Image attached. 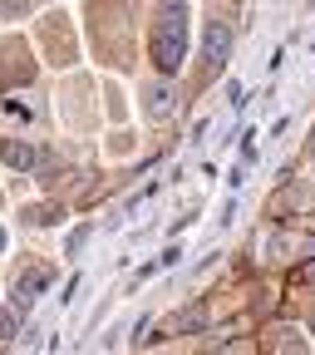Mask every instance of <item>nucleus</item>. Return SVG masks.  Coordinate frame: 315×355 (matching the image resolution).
Listing matches in <instances>:
<instances>
[{
    "label": "nucleus",
    "instance_id": "f03ea898",
    "mask_svg": "<svg viewBox=\"0 0 315 355\" xmlns=\"http://www.w3.org/2000/svg\"><path fill=\"white\" fill-rule=\"evenodd\" d=\"M227 50H232V30H227V20H212V25H207V69H212V74L227 64Z\"/></svg>",
    "mask_w": 315,
    "mask_h": 355
},
{
    "label": "nucleus",
    "instance_id": "39448f33",
    "mask_svg": "<svg viewBox=\"0 0 315 355\" xmlns=\"http://www.w3.org/2000/svg\"><path fill=\"white\" fill-rule=\"evenodd\" d=\"M0 247H6V237H0Z\"/></svg>",
    "mask_w": 315,
    "mask_h": 355
},
{
    "label": "nucleus",
    "instance_id": "7ed1b4c3",
    "mask_svg": "<svg viewBox=\"0 0 315 355\" xmlns=\"http://www.w3.org/2000/svg\"><path fill=\"white\" fill-rule=\"evenodd\" d=\"M44 286H50V272H44V266H39V272H25V277H20V286H15V301H20V306H30Z\"/></svg>",
    "mask_w": 315,
    "mask_h": 355
},
{
    "label": "nucleus",
    "instance_id": "f257e3e1",
    "mask_svg": "<svg viewBox=\"0 0 315 355\" xmlns=\"http://www.w3.org/2000/svg\"><path fill=\"white\" fill-rule=\"evenodd\" d=\"M188 55V0H163V10L153 20V64L172 74Z\"/></svg>",
    "mask_w": 315,
    "mask_h": 355
},
{
    "label": "nucleus",
    "instance_id": "20e7f679",
    "mask_svg": "<svg viewBox=\"0 0 315 355\" xmlns=\"http://www.w3.org/2000/svg\"><path fill=\"white\" fill-rule=\"evenodd\" d=\"M0 158L15 163V168H30V163H35V148H30V144H0Z\"/></svg>",
    "mask_w": 315,
    "mask_h": 355
}]
</instances>
